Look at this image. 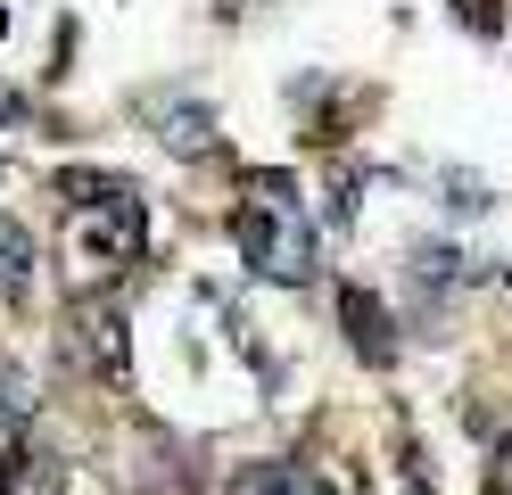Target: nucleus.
<instances>
[{
    "label": "nucleus",
    "mask_w": 512,
    "mask_h": 495,
    "mask_svg": "<svg viewBox=\"0 0 512 495\" xmlns=\"http://www.w3.org/2000/svg\"><path fill=\"white\" fill-rule=\"evenodd\" d=\"M25 281H34V240L17 223H0V297H17Z\"/></svg>",
    "instance_id": "1"
},
{
    "label": "nucleus",
    "mask_w": 512,
    "mask_h": 495,
    "mask_svg": "<svg viewBox=\"0 0 512 495\" xmlns=\"http://www.w3.org/2000/svg\"><path fill=\"white\" fill-rule=\"evenodd\" d=\"M9 471H17V479L0 487V495H58V479H67L50 454H25V462H9Z\"/></svg>",
    "instance_id": "2"
},
{
    "label": "nucleus",
    "mask_w": 512,
    "mask_h": 495,
    "mask_svg": "<svg viewBox=\"0 0 512 495\" xmlns=\"http://www.w3.org/2000/svg\"><path fill=\"white\" fill-rule=\"evenodd\" d=\"M240 495H314L290 462H256V471H240Z\"/></svg>",
    "instance_id": "3"
}]
</instances>
